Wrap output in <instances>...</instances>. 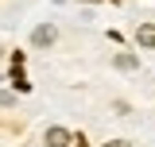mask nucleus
Returning <instances> with one entry per match:
<instances>
[{
    "label": "nucleus",
    "instance_id": "f03ea898",
    "mask_svg": "<svg viewBox=\"0 0 155 147\" xmlns=\"http://www.w3.org/2000/svg\"><path fill=\"white\" fill-rule=\"evenodd\" d=\"M54 39H58V31L51 27V23H39L35 31H31V43H35V47H51Z\"/></svg>",
    "mask_w": 155,
    "mask_h": 147
},
{
    "label": "nucleus",
    "instance_id": "20e7f679",
    "mask_svg": "<svg viewBox=\"0 0 155 147\" xmlns=\"http://www.w3.org/2000/svg\"><path fill=\"white\" fill-rule=\"evenodd\" d=\"M116 70H136V54H116Z\"/></svg>",
    "mask_w": 155,
    "mask_h": 147
},
{
    "label": "nucleus",
    "instance_id": "f257e3e1",
    "mask_svg": "<svg viewBox=\"0 0 155 147\" xmlns=\"http://www.w3.org/2000/svg\"><path fill=\"white\" fill-rule=\"evenodd\" d=\"M43 143H47V147H70V143H74V136H70L66 128H47Z\"/></svg>",
    "mask_w": 155,
    "mask_h": 147
},
{
    "label": "nucleus",
    "instance_id": "423d86ee",
    "mask_svg": "<svg viewBox=\"0 0 155 147\" xmlns=\"http://www.w3.org/2000/svg\"><path fill=\"white\" fill-rule=\"evenodd\" d=\"M105 147H132L128 139H113V143H105Z\"/></svg>",
    "mask_w": 155,
    "mask_h": 147
},
{
    "label": "nucleus",
    "instance_id": "7ed1b4c3",
    "mask_svg": "<svg viewBox=\"0 0 155 147\" xmlns=\"http://www.w3.org/2000/svg\"><path fill=\"white\" fill-rule=\"evenodd\" d=\"M136 43H140L143 51H155V23H140V27H136Z\"/></svg>",
    "mask_w": 155,
    "mask_h": 147
},
{
    "label": "nucleus",
    "instance_id": "39448f33",
    "mask_svg": "<svg viewBox=\"0 0 155 147\" xmlns=\"http://www.w3.org/2000/svg\"><path fill=\"white\" fill-rule=\"evenodd\" d=\"M8 105H16V93H8V89H0V109H8Z\"/></svg>",
    "mask_w": 155,
    "mask_h": 147
}]
</instances>
